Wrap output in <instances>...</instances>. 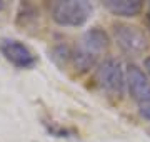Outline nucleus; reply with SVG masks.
I'll list each match as a JSON object with an SVG mask.
<instances>
[{
	"label": "nucleus",
	"mask_w": 150,
	"mask_h": 142,
	"mask_svg": "<svg viewBox=\"0 0 150 142\" xmlns=\"http://www.w3.org/2000/svg\"><path fill=\"white\" fill-rule=\"evenodd\" d=\"M50 15L62 27H82L92 15V5L83 0H59L50 5Z\"/></svg>",
	"instance_id": "nucleus-1"
},
{
	"label": "nucleus",
	"mask_w": 150,
	"mask_h": 142,
	"mask_svg": "<svg viewBox=\"0 0 150 142\" xmlns=\"http://www.w3.org/2000/svg\"><path fill=\"white\" fill-rule=\"evenodd\" d=\"M98 85L112 95H122L125 89V72L117 59H105L97 69Z\"/></svg>",
	"instance_id": "nucleus-2"
},
{
	"label": "nucleus",
	"mask_w": 150,
	"mask_h": 142,
	"mask_svg": "<svg viewBox=\"0 0 150 142\" xmlns=\"http://www.w3.org/2000/svg\"><path fill=\"white\" fill-rule=\"evenodd\" d=\"M113 38L123 52L127 54H142L149 49V37L144 30H140L135 25L118 23L113 25Z\"/></svg>",
	"instance_id": "nucleus-3"
},
{
	"label": "nucleus",
	"mask_w": 150,
	"mask_h": 142,
	"mask_svg": "<svg viewBox=\"0 0 150 142\" xmlns=\"http://www.w3.org/2000/svg\"><path fill=\"white\" fill-rule=\"evenodd\" d=\"M0 54L17 69H32L37 64V57L27 45L17 38H2Z\"/></svg>",
	"instance_id": "nucleus-4"
},
{
	"label": "nucleus",
	"mask_w": 150,
	"mask_h": 142,
	"mask_svg": "<svg viewBox=\"0 0 150 142\" xmlns=\"http://www.w3.org/2000/svg\"><path fill=\"white\" fill-rule=\"evenodd\" d=\"M125 85L130 97L139 104H150V79L139 65L130 64L125 72Z\"/></svg>",
	"instance_id": "nucleus-5"
},
{
	"label": "nucleus",
	"mask_w": 150,
	"mask_h": 142,
	"mask_svg": "<svg viewBox=\"0 0 150 142\" xmlns=\"http://www.w3.org/2000/svg\"><path fill=\"white\" fill-rule=\"evenodd\" d=\"M103 7L117 17L132 18L144 10V2L140 0H105Z\"/></svg>",
	"instance_id": "nucleus-6"
},
{
	"label": "nucleus",
	"mask_w": 150,
	"mask_h": 142,
	"mask_svg": "<svg viewBox=\"0 0 150 142\" xmlns=\"http://www.w3.org/2000/svg\"><path fill=\"white\" fill-rule=\"evenodd\" d=\"M110 44V38L105 32H103L102 28L98 27H93L90 30H87L83 33V38H82V49L88 52V54L95 55L100 54L102 50H105Z\"/></svg>",
	"instance_id": "nucleus-7"
},
{
	"label": "nucleus",
	"mask_w": 150,
	"mask_h": 142,
	"mask_svg": "<svg viewBox=\"0 0 150 142\" xmlns=\"http://www.w3.org/2000/svg\"><path fill=\"white\" fill-rule=\"evenodd\" d=\"M140 115L145 117L147 120H150V104H144L140 107Z\"/></svg>",
	"instance_id": "nucleus-8"
},
{
	"label": "nucleus",
	"mask_w": 150,
	"mask_h": 142,
	"mask_svg": "<svg viewBox=\"0 0 150 142\" xmlns=\"http://www.w3.org/2000/svg\"><path fill=\"white\" fill-rule=\"evenodd\" d=\"M144 65H145V69H147V72H149V75H150V55H149V57H145Z\"/></svg>",
	"instance_id": "nucleus-9"
},
{
	"label": "nucleus",
	"mask_w": 150,
	"mask_h": 142,
	"mask_svg": "<svg viewBox=\"0 0 150 142\" xmlns=\"http://www.w3.org/2000/svg\"><path fill=\"white\" fill-rule=\"evenodd\" d=\"M147 22H149V25H150V5H149V10H147Z\"/></svg>",
	"instance_id": "nucleus-10"
},
{
	"label": "nucleus",
	"mask_w": 150,
	"mask_h": 142,
	"mask_svg": "<svg viewBox=\"0 0 150 142\" xmlns=\"http://www.w3.org/2000/svg\"><path fill=\"white\" fill-rule=\"evenodd\" d=\"M4 9H5V2H2V0H0V10H4Z\"/></svg>",
	"instance_id": "nucleus-11"
}]
</instances>
